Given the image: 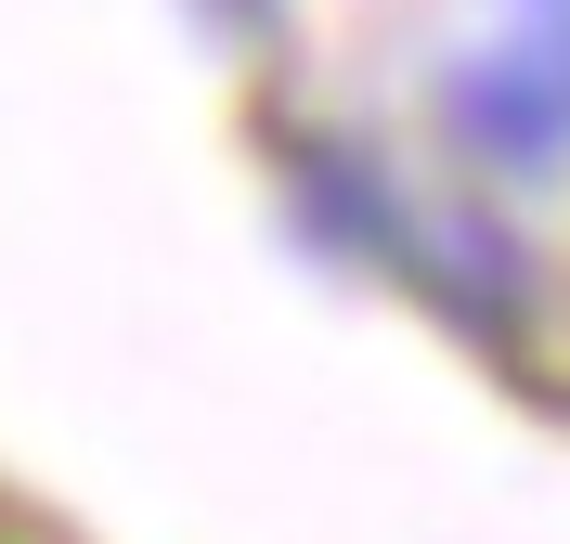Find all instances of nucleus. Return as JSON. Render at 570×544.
I'll return each instance as SVG.
<instances>
[{
	"label": "nucleus",
	"instance_id": "1",
	"mask_svg": "<svg viewBox=\"0 0 570 544\" xmlns=\"http://www.w3.org/2000/svg\"><path fill=\"white\" fill-rule=\"evenodd\" d=\"M544 66L570 78V0H544Z\"/></svg>",
	"mask_w": 570,
	"mask_h": 544
}]
</instances>
